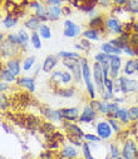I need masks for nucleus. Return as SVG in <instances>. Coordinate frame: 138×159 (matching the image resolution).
Wrapping results in <instances>:
<instances>
[{"instance_id":"28","label":"nucleus","mask_w":138,"mask_h":159,"mask_svg":"<svg viewBox=\"0 0 138 159\" xmlns=\"http://www.w3.org/2000/svg\"><path fill=\"white\" fill-rule=\"evenodd\" d=\"M62 155L63 157H77V150L73 147H67L62 152Z\"/></svg>"},{"instance_id":"42","label":"nucleus","mask_w":138,"mask_h":159,"mask_svg":"<svg viewBox=\"0 0 138 159\" xmlns=\"http://www.w3.org/2000/svg\"><path fill=\"white\" fill-rule=\"evenodd\" d=\"M83 149H84V155H85V158H87V159H94L93 157H92L90 150H89V147H88L87 144H84V145H83Z\"/></svg>"},{"instance_id":"23","label":"nucleus","mask_w":138,"mask_h":159,"mask_svg":"<svg viewBox=\"0 0 138 159\" xmlns=\"http://www.w3.org/2000/svg\"><path fill=\"white\" fill-rule=\"evenodd\" d=\"M33 8H35L36 10V18H40V19H43V20H45L47 19V13H45V10H44V8L40 5V4H38V3H34L33 4Z\"/></svg>"},{"instance_id":"3","label":"nucleus","mask_w":138,"mask_h":159,"mask_svg":"<svg viewBox=\"0 0 138 159\" xmlns=\"http://www.w3.org/2000/svg\"><path fill=\"white\" fill-rule=\"evenodd\" d=\"M137 88H138V83L136 80H133V79H128L126 76L119 78V89L123 93L134 92V90H137Z\"/></svg>"},{"instance_id":"31","label":"nucleus","mask_w":138,"mask_h":159,"mask_svg":"<svg viewBox=\"0 0 138 159\" xmlns=\"http://www.w3.org/2000/svg\"><path fill=\"white\" fill-rule=\"evenodd\" d=\"M128 114H129V118L132 120H138V107H133L128 110Z\"/></svg>"},{"instance_id":"37","label":"nucleus","mask_w":138,"mask_h":159,"mask_svg":"<svg viewBox=\"0 0 138 159\" xmlns=\"http://www.w3.org/2000/svg\"><path fill=\"white\" fill-rule=\"evenodd\" d=\"M59 94L63 97H72L74 94V92H73V89H60Z\"/></svg>"},{"instance_id":"44","label":"nucleus","mask_w":138,"mask_h":159,"mask_svg":"<svg viewBox=\"0 0 138 159\" xmlns=\"http://www.w3.org/2000/svg\"><path fill=\"white\" fill-rule=\"evenodd\" d=\"M108 123H109V124L112 125V128H113V130H114V132H117V133H118V132L121 130L119 125H118V124H117V123H116V122L113 120V119H109V120H108Z\"/></svg>"},{"instance_id":"20","label":"nucleus","mask_w":138,"mask_h":159,"mask_svg":"<svg viewBox=\"0 0 138 159\" xmlns=\"http://www.w3.org/2000/svg\"><path fill=\"white\" fill-rule=\"evenodd\" d=\"M127 10L132 14H138V0H127Z\"/></svg>"},{"instance_id":"18","label":"nucleus","mask_w":138,"mask_h":159,"mask_svg":"<svg viewBox=\"0 0 138 159\" xmlns=\"http://www.w3.org/2000/svg\"><path fill=\"white\" fill-rule=\"evenodd\" d=\"M113 115H114L116 118L121 119L123 123H128L129 119H131V118H129V114H128V111H127L126 109H118L117 111L113 113Z\"/></svg>"},{"instance_id":"11","label":"nucleus","mask_w":138,"mask_h":159,"mask_svg":"<svg viewBox=\"0 0 138 159\" xmlns=\"http://www.w3.org/2000/svg\"><path fill=\"white\" fill-rule=\"evenodd\" d=\"M118 110V104L117 103H101L99 105V111L103 114H113L114 111Z\"/></svg>"},{"instance_id":"50","label":"nucleus","mask_w":138,"mask_h":159,"mask_svg":"<svg viewBox=\"0 0 138 159\" xmlns=\"http://www.w3.org/2000/svg\"><path fill=\"white\" fill-rule=\"evenodd\" d=\"M3 38H4V35H3V34H0V40H3Z\"/></svg>"},{"instance_id":"30","label":"nucleus","mask_w":138,"mask_h":159,"mask_svg":"<svg viewBox=\"0 0 138 159\" xmlns=\"http://www.w3.org/2000/svg\"><path fill=\"white\" fill-rule=\"evenodd\" d=\"M31 42H33V45H34L36 49H40V48H41L40 39H39V35H38L36 33H33V35H31Z\"/></svg>"},{"instance_id":"41","label":"nucleus","mask_w":138,"mask_h":159,"mask_svg":"<svg viewBox=\"0 0 138 159\" xmlns=\"http://www.w3.org/2000/svg\"><path fill=\"white\" fill-rule=\"evenodd\" d=\"M111 155H112L113 158H117V157L119 155V150H118V148H117L114 144L111 145Z\"/></svg>"},{"instance_id":"9","label":"nucleus","mask_w":138,"mask_h":159,"mask_svg":"<svg viewBox=\"0 0 138 159\" xmlns=\"http://www.w3.org/2000/svg\"><path fill=\"white\" fill-rule=\"evenodd\" d=\"M122 59L118 55H111L109 57V61H111V75L113 79H116L118 76L119 69H121V61Z\"/></svg>"},{"instance_id":"27","label":"nucleus","mask_w":138,"mask_h":159,"mask_svg":"<svg viewBox=\"0 0 138 159\" xmlns=\"http://www.w3.org/2000/svg\"><path fill=\"white\" fill-rule=\"evenodd\" d=\"M4 24H5L7 28H12V26H14L17 24V19L12 14H8L7 18H5V20H4Z\"/></svg>"},{"instance_id":"29","label":"nucleus","mask_w":138,"mask_h":159,"mask_svg":"<svg viewBox=\"0 0 138 159\" xmlns=\"http://www.w3.org/2000/svg\"><path fill=\"white\" fill-rule=\"evenodd\" d=\"M40 34H41V36L45 38V39H49V38L52 36L50 29H49V26H47V25H41V26H40Z\"/></svg>"},{"instance_id":"12","label":"nucleus","mask_w":138,"mask_h":159,"mask_svg":"<svg viewBox=\"0 0 138 159\" xmlns=\"http://www.w3.org/2000/svg\"><path fill=\"white\" fill-rule=\"evenodd\" d=\"M62 118H65L68 120H75L79 116V110L77 108H69V109H62L60 110Z\"/></svg>"},{"instance_id":"21","label":"nucleus","mask_w":138,"mask_h":159,"mask_svg":"<svg viewBox=\"0 0 138 159\" xmlns=\"http://www.w3.org/2000/svg\"><path fill=\"white\" fill-rule=\"evenodd\" d=\"M8 69H9L14 75H19V73H20L19 61H18V60H10V61L8 63Z\"/></svg>"},{"instance_id":"51","label":"nucleus","mask_w":138,"mask_h":159,"mask_svg":"<svg viewBox=\"0 0 138 159\" xmlns=\"http://www.w3.org/2000/svg\"><path fill=\"white\" fill-rule=\"evenodd\" d=\"M117 159H122V158H117Z\"/></svg>"},{"instance_id":"26","label":"nucleus","mask_w":138,"mask_h":159,"mask_svg":"<svg viewBox=\"0 0 138 159\" xmlns=\"http://www.w3.org/2000/svg\"><path fill=\"white\" fill-rule=\"evenodd\" d=\"M14 74L8 69V70H3L2 71V78L4 79L5 82H14Z\"/></svg>"},{"instance_id":"19","label":"nucleus","mask_w":138,"mask_h":159,"mask_svg":"<svg viewBox=\"0 0 138 159\" xmlns=\"http://www.w3.org/2000/svg\"><path fill=\"white\" fill-rule=\"evenodd\" d=\"M134 73H136V61H134V59H131L124 65V74L126 75H132Z\"/></svg>"},{"instance_id":"35","label":"nucleus","mask_w":138,"mask_h":159,"mask_svg":"<svg viewBox=\"0 0 138 159\" xmlns=\"http://www.w3.org/2000/svg\"><path fill=\"white\" fill-rule=\"evenodd\" d=\"M104 88L108 92H113V83H112L111 79H108V78L104 79Z\"/></svg>"},{"instance_id":"25","label":"nucleus","mask_w":138,"mask_h":159,"mask_svg":"<svg viewBox=\"0 0 138 159\" xmlns=\"http://www.w3.org/2000/svg\"><path fill=\"white\" fill-rule=\"evenodd\" d=\"M39 18H31L29 21H26L25 23V25H26V28H29V29H31V30H35L36 28H39Z\"/></svg>"},{"instance_id":"45","label":"nucleus","mask_w":138,"mask_h":159,"mask_svg":"<svg viewBox=\"0 0 138 159\" xmlns=\"http://www.w3.org/2000/svg\"><path fill=\"white\" fill-rule=\"evenodd\" d=\"M112 2L114 4H117V5H124L127 3V0H112Z\"/></svg>"},{"instance_id":"39","label":"nucleus","mask_w":138,"mask_h":159,"mask_svg":"<svg viewBox=\"0 0 138 159\" xmlns=\"http://www.w3.org/2000/svg\"><path fill=\"white\" fill-rule=\"evenodd\" d=\"M33 63H34V58H33V57L28 58V59L25 60V63H24V69H25V70H29V69L31 68Z\"/></svg>"},{"instance_id":"38","label":"nucleus","mask_w":138,"mask_h":159,"mask_svg":"<svg viewBox=\"0 0 138 159\" xmlns=\"http://www.w3.org/2000/svg\"><path fill=\"white\" fill-rule=\"evenodd\" d=\"M8 39H9V42H10V43H13V44H15V45L21 44V43H20V39H19L18 35H9Z\"/></svg>"},{"instance_id":"43","label":"nucleus","mask_w":138,"mask_h":159,"mask_svg":"<svg viewBox=\"0 0 138 159\" xmlns=\"http://www.w3.org/2000/svg\"><path fill=\"white\" fill-rule=\"evenodd\" d=\"M84 137L87 140H90V142H101V137H96V135H92V134H87Z\"/></svg>"},{"instance_id":"10","label":"nucleus","mask_w":138,"mask_h":159,"mask_svg":"<svg viewBox=\"0 0 138 159\" xmlns=\"http://www.w3.org/2000/svg\"><path fill=\"white\" fill-rule=\"evenodd\" d=\"M94 118H96V110L92 108L90 105H87L83 110V114L80 115V119L79 120L82 123H89L92 120H94Z\"/></svg>"},{"instance_id":"40","label":"nucleus","mask_w":138,"mask_h":159,"mask_svg":"<svg viewBox=\"0 0 138 159\" xmlns=\"http://www.w3.org/2000/svg\"><path fill=\"white\" fill-rule=\"evenodd\" d=\"M62 79H63V73H60V71L54 73L53 76H52V80L53 82H62Z\"/></svg>"},{"instance_id":"8","label":"nucleus","mask_w":138,"mask_h":159,"mask_svg":"<svg viewBox=\"0 0 138 159\" xmlns=\"http://www.w3.org/2000/svg\"><path fill=\"white\" fill-rule=\"evenodd\" d=\"M106 26L112 33H116V34H122L123 33V26L119 23L118 18H109V19H107L106 20Z\"/></svg>"},{"instance_id":"24","label":"nucleus","mask_w":138,"mask_h":159,"mask_svg":"<svg viewBox=\"0 0 138 159\" xmlns=\"http://www.w3.org/2000/svg\"><path fill=\"white\" fill-rule=\"evenodd\" d=\"M65 128H67V129H70L69 132H70L72 134H74V137H78V138L83 137V132L80 130L79 127H77V125H74V124H65Z\"/></svg>"},{"instance_id":"46","label":"nucleus","mask_w":138,"mask_h":159,"mask_svg":"<svg viewBox=\"0 0 138 159\" xmlns=\"http://www.w3.org/2000/svg\"><path fill=\"white\" fill-rule=\"evenodd\" d=\"M48 3L52 5H59L60 4V0H48Z\"/></svg>"},{"instance_id":"2","label":"nucleus","mask_w":138,"mask_h":159,"mask_svg":"<svg viewBox=\"0 0 138 159\" xmlns=\"http://www.w3.org/2000/svg\"><path fill=\"white\" fill-rule=\"evenodd\" d=\"M93 70H94V82H96L97 89H98V92L102 94V93L106 90V89H104V76H103L102 66H101V64H99L98 61L94 63Z\"/></svg>"},{"instance_id":"13","label":"nucleus","mask_w":138,"mask_h":159,"mask_svg":"<svg viewBox=\"0 0 138 159\" xmlns=\"http://www.w3.org/2000/svg\"><path fill=\"white\" fill-rule=\"evenodd\" d=\"M89 26H90V29H93V30L103 31V29L106 26V23H104L102 16H96V18H93L89 21Z\"/></svg>"},{"instance_id":"5","label":"nucleus","mask_w":138,"mask_h":159,"mask_svg":"<svg viewBox=\"0 0 138 159\" xmlns=\"http://www.w3.org/2000/svg\"><path fill=\"white\" fill-rule=\"evenodd\" d=\"M123 155L126 159H138L137 145L133 140H127L123 147Z\"/></svg>"},{"instance_id":"32","label":"nucleus","mask_w":138,"mask_h":159,"mask_svg":"<svg viewBox=\"0 0 138 159\" xmlns=\"http://www.w3.org/2000/svg\"><path fill=\"white\" fill-rule=\"evenodd\" d=\"M109 57H111V55H108V54H106V53H99V54H97V55H96V60H97L98 63L108 61Z\"/></svg>"},{"instance_id":"17","label":"nucleus","mask_w":138,"mask_h":159,"mask_svg":"<svg viewBox=\"0 0 138 159\" xmlns=\"http://www.w3.org/2000/svg\"><path fill=\"white\" fill-rule=\"evenodd\" d=\"M60 14H62V10L59 9L58 5H53V7H50L49 10H48V16H49V19L53 20V21L57 20V19L60 16Z\"/></svg>"},{"instance_id":"48","label":"nucleus","mask_w":138,"mask_h":159,"mask_svg":"<svg viewBox=\"0 0 138 159\" xmlns=\"http://www.w3.org/2000/svg\"><path fill=\"white\" fill-rule=\"evenodd\" d=\"M133 29H134V31L138 33V23H133Z\"/></svg>"},{"instance_id":"7","label":"nucleus","mask_w":138,"mask_h":159,"mask_svg":"<svg viewBox=\"0 0 138 159\" xmlns=\"http://www.w3.org/2000/svg\"><path fill=\"white\" fill-rule=\"evenodd\" d=\"M64 25H65V30H64V35H65V36H68V38H74V36H77V35L80 34V28H79L77 24H74L73 21L65 20Z\"/></svg>"},{"instance_id":"6","label":"nucleus","mask_w":138,"mask_h":159,"mask_svg":"<svg viewBox=\"0 0 138 159\" xmlns=\"http://www.w3.org/2000/svg\"><path fill=\"white\" fill-rule=\"evenodd\" d=\"M112 128L108 122H101L97 124V133L102 139H107L112 135Z\"/></svg>"},{"instance_id":"16","label":"nucleus","mask_w":138,"mask_h":159,"mask_svg":"<svg viewBox=\"0 0 138 159\" xmlns=\"http://www.w3.org/2000/svg\"><path fill=\"white\" fill-rule=\"evenodd\" d=\"M18 83H19V85L26 88L29 92H34V89H35V87H34V80H33L31 78H23V79H20Z\"/></svg>"},{"instance_id":"1","label":"nucleus","mask_w":138,"mask_h":159,"mask_svg":"<svg viewBox=\"0 0 138 159\" xmlns=\"http://www.w3.org/2000/svg\"><path fill=\"white\" fill-rule=\"evenodd\" d=\"M82 60V75L84 78V82H85V85H87V89H88V93L90 95V98H94L96 97V92H94V87L92 84V80H90V73H89V68H88V63L85 59H80Z\"/></svg>"},{"instance_id":"36","label":"nucleus","mask_w":138,"mask_h":159,"mask_svg":"<svg viewBox=\"0 0 138 159\" xmlns=\"http://www.w3.org/2000/svg\"><path fill=\"white\" fill-rule=\"evenodd\" d=\"M72 82V74L70 73H63V79H62V83H65V84H68V83H70Z\"/></svg>"},{"instance_id":"34","label":"nucleus","mask_w":138,"mask_h":159,"mask_svg":"<svg viewBox=\"0 0 138 159\" xmlns=\"http://www.w3.org/2000/svg\"><path fill=\"white\" fill-rule=\"evenodd\" d=\"M18 36H19V39H20V43H21V44H25V43L28 42V34H26L25 30H20V31L18 33Z\"/></svg>"},{"instance_id":"4","label":"nucleus","mask_w":138,"mask_h":159,"mask_svg":"<svg viewBox=\"0 0 138 159\" xmlns=\"http://www.w3.org/2000/svg\"><path fill=\"white\" fill-rule=\"evenodd\" d=\"M63 63H64V65H65L67 68H69V69L72 70V73L74 74L75 80L79 82V80H80V75H82V65H79L78 60H77V59L65 58Z\"/></svg>"},{"instance_id":"22","label":"nucleus","mask_w":138,"mask_h":159,"mask_svg":"<svg viewBox=\"0 0 138 159\" xmlns=\"http://www.w3.org/2000/svg\"><path fill=\"white\" fill-rule=\"evenodd\" d=\"M87 39H89V40H93V42H98V39H99V34L97 30H93V29H89L87 31H84L83 34Z\"/></svg>"},{"instance_id":"33","label":"nucleus","mask_w":138,"mask_h":159,"mask_svg":"<svg viewBox=\"0 0 138 159\" xmlns=\"http://www.w3.org/2000/svg\"><path fill=\"white\" fill-rule=\"evenodd\" d=\"M59 55L60 57H64V58H69V59H80L79 54H77V53H65V52H62Z\"/></svg>"},{"instance_id":"14","label":"nucleus","mask_w":138,"mask_h":159,"mask_svg":"<svg viewBox=\"0 0 138 159\" xmlns=\"http://www.w3.org/2000/svg\"><path fill=\"white\" fill-rule=\"evenodd\" d=\"M57 63H58V57H55V55H49V57H47V59H45V61H44V64H43V70H44L45 73L50 71V70L57 65Z\"/></svg>"},{"instance_id":"49","label":"nucleus","mask_w":138,"mask_h":159,"mask_svg":"<svg viewBox=\"0 0 138 159\" xmlns=\"http://www.w3.org/2000/svg\"><path fill=\"white\" fill-rule=\"evenodd\" d=\"M134 61H136V70L138 71V58H137V59H134Z\"/></svg>"},{"instance_id":"47","label":"nucleus","mask_w":138,"mask_h":159,"mask_svg":"<svg viewBox=\"0 0 138 159\" xmlns=\"http://www.w3.org/2000/svg\"><path fill=\"white\" fill-rule=\"evenodd\" d=\"M7 88H8L7 84H0V90H5Z\"/></svg>"},{"instance_id":"15","label":"nucleus","mask_w":138,"mask_h":159,"mask_svg":"<svg viewBox=\"0 0 138 159\" xmlns=\"http://www.w3.org/2000/svg\"><path fill=\"white\" fill-rule=\"evenodd\" d=\"M102 50H103V53H106V54H108V55H118V54H121V52H122L119 48L114 47V45L111 44V43L103 44V45H102Z\"/></svg>"}]
</instances>
